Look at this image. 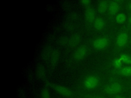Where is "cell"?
I'll return each instance as SVG.
<instances>
[{
  "instance_id": "ac0fdd59",
  "label": "cell",
  "mask_w": 131,
  "mask_h": 98,
  "mask_svg": "<svg viewBox=\"0 0 131 98\" xmlns=\"http://www.w3.org/2000/svg\"><path fill=\"white\" fill-rule=\"evenodd\" d=\"M119 58L122 62H125V63H129V62L131 60V59L129 58V56H128L127 55H125V54L122 55Z\"/></svg>"
},
{
  "instance_id": "83f0119b",
  "label": "cell",
  "mask_w": 131,
  "mask_h": 98,
  "mask_svg": "<svg viewBox=\"0 0 131 98\" xmlns=\"http://www.w3.org/2000/svg\"><path fill=\"white\" fill-rule=\"evenodd\" d=\"M129 64H130V65H131V60H130V62H129Z\"/></svg>"
},
{
  "instance_id": "3957f363",
  "label": "cell",
  "mask_w": 131,
  "mask_h": 98,
  "mask_svg": "<svg viewBox=\"0 0 131 98\" xmlns=\"http://www.w3.org/2000/svg\"><path fill=\"white\" fill-rule=\"evenodd\" d=\"M98 83V80L97 77L91 76L88 77L84 82V86L88 89H93L97 86Z\"/></svg>"
},
{
  "instance_id": "277c9868",
  "label": "cell",
  "mask_w": 131,
  "mask_h": 98,
  "mask_svg": "<svg viewBox=\"0 0 131 98\" xmlns=\"http://www.w3.org/2000/svg\"><path fill=\"white\" fill-rule=\"evenodd\" d=\"M108 40L106 38L102 37L95 40L93 45L94 47L97 50H102L105 48L108 44Z\"/></svg>"
},
{
  "instance_id": "484cf974",
  "label": "cell",
  "mask_w": 131,
  "mask_h": 98,
  "mask_svg": "<svg viewBox=\"0 0 131 98\" xmlns=\"http://www.w3.org/2000/svg\"><path fill=\"white\" fill-rule=\"evenodd\" d=\"M129 9L131 10V2L129 3Z\"/></svg>"
},
{
  "instance_id": "4316f807",
  "label": "cell",
  "mask_w": 131,
  "mask_h": 98,
  "mask_svg": "<svg viewBox=\"0 0 131 98\" xmlns=\"http://www.w3.org/2000/svg\"><path fill=\"white\" fill-rule=\"evenodd\" d=\"M129 22L131 23V16L129 17Z\"/></svg>"
},
{
  "instance_id": "ba28073f",
  "label": "cell",
  "mask_w": 131,
  "mask_h": 98,
  "mask_svg": "<svg viewBox=\"0 0 131 98\" xmlns=\"http://www.w3.org/2000/svg\"><path fill=\"white\" fill-rule=\"evenodd\" d=\"M59 57V53L58 50H54L52 51L51 56V64L53 67H54L57 64Z\"/></svg>"
},
{
  "instance_id": "4fadbf2b",
  "label": "cell",
  "mask_w": 131,
  "mask_h": 98,
  "mask_svg": "<svg viewBox=\"0 0 131 98\" xmlns=\"http://www.w3.org/2000/svg\"><path fill=\"white\" fill-rule=\"evenodd\" d=\"M52 52L51 51V48L49 46L46 47L42 53V56L44 60H48L51 56Z\"/></svg>"
},
{
  "instance_id": "52a82bcc",
  "label": "cell",
  "mask_w": 131,
  "mask_h": 98,
  "mask_svg": "<svg viewBox=\"0 0 131 98\" xmlns=\"http://www.w3.org/2000/svg\"><path fill=\"white\" fill-rule=\"evenodd\" d=\"M84 16L85 20L89 22L93 21L95 17V12L93 8H87L84 12Z\"/></svg>"
},
{
  "instance_id": "44dd1931",
  "label": "cell",
  "mask_w": 131,
  "mask_h": 98,
  "mask_svg": "<svg viewBox=\"0 0 131 98\" xmlns=\"http://www.w3.org/2000/svg\"><path fill=\"white\" fill-rule=\"evenodd\" d=\"M80 3L84 6H88L91 3V1L89 0H82L80 1Z\"/></svg>"
},
{
  "instance_id": "8fae6325",
  "label": "cell",
  "mask_w": 131,
  "mask_h": 98,
  "mask_svg": "<svg viewBox=\"0 0 131 98\" xmlns=\"http://www.w3.org/2000/svg\"><path fill=\"white\" fill-rule=\"evenodd\" d=\"M94 26L97 30H101L104 26V21L103 19L100 17L96 18L94 20Z\"/></svg>"
},
{
  "instance_id": "2e32d148",
  "label": "cell",
  "mask_w": 131,
  "mask_h": 98,
  "mask_svg": "<svg viewBox=\"0 0 131 98\" xmlns=\"http://www.w3.org/2000/svg\"><path fill=\"white\" fill-rule=\"evenodd\" d=\"M120 74L123 76H131V66H127L122 68L120 70Z\"/></svg>"
},
{
  "instance_id": "ffe728a7",
  "label": "cell",
  "mask_w": 131,
  "mask_h": 98,
  "mask_svg": "<svg viewBox=\"0 0 131 98\" xmlns=\"http://www.w3.org/2000/svg\"><path fill=\"white\" fill-rule=\"evenodd\" d=\"M59 42L60 44L62 45H64L69 43V39L66 37H62L60 38L59 40Z\"/></svg>"
},
{
  "instance_id": "7402d4cb",
  "label": "cell",
  "mask_w": 131,
  "mask_h": 98,
  "mask_svg": "<svg viewBox=\"0 0 131 98\" xmlns=\"http://www.w3.org/2000/svg\"><path fill=\"white\" fill-rule=\"evenodd\" d=\"M76 17H77V15H76V14L75 13H73L70 14L69 18H70V19H71V20H74V19H76Z\"/></svg>"
},
{
  "instance_id": "6da1fadb",
  "label": "cell",
  "mask_w": 131,
  "mask_h": 98,
  "mask_svg": "<svg viewBox=\"0 0 131 98\" xmlns=\"http://www.w3.org/2000/svg\"><path fill=\"white\" fill-rule=\"evenodd\" d=\"M122 90V85L118 82H113L106 86L104 91L108 94H115L119 93Z\"/></svg>"
},
{
  "instance_id": "5b68a950",
  "label": "cell",
  "mask_w": 131,
  "mask_h": 98,
  "mask_svg": "<svg viewBox=\"0 0 131 98\" xmlns=\"http://www.w3.org/2000/svg\"><path fill=\"white\" fill-rule=\"evenodd\" d=\"M87 52L86 47L84 46H81L78 47L74 52L73 57L75 60H79L82 59L86 55Z\"/></svg>"
},
{
  "instance_id": "7c38bea8",
  "label": "cell",
  "mask_w": 131,
  "mask_h": 98,
  "mask_svg": "<svg viewBox=\"0 0 131 98\" xmlns=\"http://www.w3.org/2000/svg\"><path fill=\"white\" fill-rule=\"evenodd\" d=\"M107 3L105 1H101L98 5V11L100 13H104L107 10Z\"/></svg>"
},
{
  "instance_id": "30bf717a",
  "label": "cell",
  "mask_w": 131,
  "mask_h": 98,
  "mask_svg": "<svg viewBox=\"0 0 131 98\" xmlns=\"http://www.w3.org/2000/svg\"><path fill=\"white\" fill-rule=\"evenodd\" d=\"M119 9V5L116 2H114V1L111 2L108 5L109 12L112 15L116 14L118 12Z\"/></svg>"
},
{
  "instance_id": "9c48e42d",
  "label": "cell",
  "mask_w": 131,
  "mask_h": 98,
  "mask_svg": "<svg viewBox=\"0 0 131 98\" xmlns=\"http://www.w3.org/2000/svg\"><path fill=\"white\" fill-rule=\"evenodd\" d=\"M80 36L77 34H75L73 35L69 39V43L68 44L71 47H74L77 45L80 42Z\"/></svg>"
},
{
  "instance_id": "603a6c76",
  "label": "cell",
  "mask_w": 131,
  "mask_h": 98,
  "mask_svg": "<svg viewBox=\"0 0 131 98\" xmlns=\"http://www.w3.org/2000/svg\"><path fill=\"white\" fill-rule=\"evenodd\" d=\"M66 28H67V29L70 30L72 28V24H70V23H66Z\"/></svg>"
},
{
  "instance_id": "5bb4252c",
  "label": "cell",
  "mask_w": 131,
  "mask_h": 98,
  "mask_svg": "<svg viewBox=\"0 0 131 98\" xmlns=\"http://www.w3.org/2000/svg\"><path fill=\"white\" fill-rule=\"evenodd\" d=\"M36 74L38 77L40 79H43L45 76V68L42 65H40L37 68Z\"/></svg>"
},
{
  "instance_id": "d6986e66",
  "label": "cell",
  "mask_w": 131,
  "mask_h": 98,
  "mask_svg": "<svg viewBox=\"0 0 131 98\" xmlns=\"http://www.w3.org/2000/svg\"><path fill=\"white\" fill-rule=\"evenodd\" d=\"M122 63V62L120 59V58L116 59L114 61V65L116 68H119L121 66Z\"/></svg>"
},
{
  "instance_id": "cb8c5ba5",
  "label": "cell",
  "mask_w": 131,
  "mask_h": 98,
  "mask_svg": "<svg viewBox=\"0 0 131 98\" xmlns=\"http://www.w3.org/2000/svg\"><path fill=\"white\" fill-rule=\"evenodd\" d=\"M114 98H126V97L122 95H116Z\"/></svg>"
},
{
  "instance_id": "7a4b0ae2",
  "label": "cell",
  "mask_w": 131,
  "mask_h": 98,
  "mask_svg": "<svg viewBox=\"0 0 131 98\" xmlns=\"http://www.w3.org/2000/svg\"><path fill=\"white\" fill-rule=\"evenodd\" d=\"M48 85L53 88L56 91H57L58 93H59L62 95L66 96H70L72 94V92L71 90L70 89L64 86L59 85H55L54 84H50V83H49Z\"/></svg>"
},
{
  "instance_id": "8992f818",
  "label": "cell",
  "mask_w": 131,
  "mask_h": 98,
  "mask_svg": "<svg viewBox=\"0 0 131 98\" xmlns=\"http://www.w3.org/2000/svg\"><path fill=\"white\" fill-rule=\"evenodd\" d=\"M128 39V35L125 33H121L119 34L117 38V44L119 47H123L125 46L127 42Z\"/></svg>"
},
{
  "instance_id": "e0dca14e",
  "label": "cell",
  "mask_w": 131,
  "mask_h": 98,
  "mask_svg": "<svg viewBox=\"0 0 131 98\" xmlns=\"http://www.w3.org/2000/svg\"><path fill=\"white\" fill-rule=\"evenodd\" d=\"M41 98H50V94L47 88H43L41 91Z\"/></svg>"
},
{
  "instance_id": "d4e9b609",
  "label": "cell",
  "mask_w": 131,
  "mask_h": 98,
  "mask_svg": "<svg viewBox=\"0 0 131 98\" xmlns=\"http://www.w3.org/2000/svg\"><path fill=\"white\" fill-rule=\"evenodd\" d=\"M93 98H104V97H101V96H95V97H94Z\"/></svg>"
},
{
  "instance_id": "9a60e30c",
  "label": "cell",
  "mask_w": 131,
  "mask_h": 98,
  "mask_svg": "<svg viewBox=\"0 0 131 98\" xmlns=\"http://www.w3.org/2000/svg\"><path fill=\"white\" fill-rule=\"evenodd\" d=\"M126 20V15L123 13L118 14L116 17V21L118 23L122 24Z\"/></svg>"
}]
</instances>
